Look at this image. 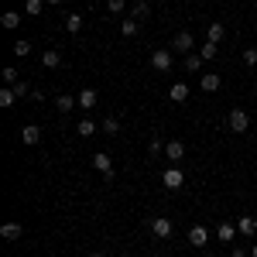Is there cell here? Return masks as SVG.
Masks as SVG:
<instances>
[{"label": "cell", "instance_id": "cell-1", "mask_svg": "<svg viewBox=\"0 0 257 257\" xmlns=\"http://www.w3.org/2000/svg\"><path fill=\"white\" fill-rule=\"evenodd\" d=\"M161 185H165V189H172V192H175V189H182V185H185V172H182V168H165Z\"/></svg>", "mask_w": 257, "mask_h": 257}, {"label": "cell", "instance_id": "cell-2", "mask_svg": "<svg viewBox=\"0 0 257 257\" xmlns=\"http://www.w3.org/2000/svg\"><path fill=\"white\" fill-rule=\"evenodd\" d=\"M93 168H96V172H99L103 178H106V182L113 178V161H110V155H106V151H99V155H93Z\"/></svg>", "mask_w": 257, "mask_h": 257}, {"label": "cell", "instance_id": "cell-3", "mask_svg": "<svg viewBox=\"0 0 257 257\" xmlns=\"http://www.w3.org/2000/svg\"><path fill=\"white\" fill-rule=\"evenodd\" d=\"M172 48H178L182 55H189V52L196 48V38H192V31H178L175 41H172Z\"/></svg>", "mask_w": 257, "mask_h": 257}, {"label": "cell", "instance_id": "cell-4", "mask_svg": "<svg viewBox=\"0 0 257 257\" xmlns=\"http://www.w3.org/2000/svg\"><path fill=\"white\" fill-rule=\"evenodd\" d=\"M151 233H155L158 240H168V237H172V219L155 216V219H151Z\"/></svg>", "mask_w": 257, "mask_h": 257}, {"label": "cell", "instance_id": "cell-5", "mask_svg": "<svg viewBox=\"0 0 257 257\" xmlns=\"http://www.w3.org/2000/svg\"><path fill=\"white\" fill-rule=\"evenodd\" d=\"M151 65H155L158 72H168V69H172V52H168V48H158V52H151Z\"/></svg>", "mask_w": 257, "mask_h": 257}, {"label": "cell", "instance_id": "cell-6", "mask_svg": "<svg viewBox=\"0 0 257 257\" xmlns=\"http://www.w3.org/2000/svg\"><path fill=\"white\" fill-rule=\"evenodd\" d=\"M250 127V117L243 113V110H230V131H237V134H243Z\"/></svg>", "mask_w": 257, "mask_h": 257}, {"label": "cell", "instance_id": "cell-7", "mask_svg": "<svg viewBox=\"0 0 257 257\" xmlns=\"http://www.w3.org/2000/svg\"><path fill=\"white\" fill-rule=\"evenodd\" d=\"M237 233L240 237H254L257 233V216H240L237 219Z\"/></svg>", "mask_w": 257, "mask_h": 257}, {"label": "cell", "instance_id": "cell-8", "mask_svg": "<svg viewBox=\"0 0 257 257\" xmlns=\"http://www.w3.org/2000/svg\"><path fill=\"white\" fill-rule=\"evenodd\" d=\"M76 106H79V99H76V96H69V93L55 96V110H59V113H72Z\"/></svg>", "mask_w": 257, "mask_h": 257}, {"label": "cell", "instance_id": "cell-9", "mask_svg": "<svg viewBox=\"0 0 257 257\" xmlns=\"http://www.w3.org/2000/svg\"><path fill=\"white\" fill-rule=\"evenodd\" d=\"M223 38H226V28H223V21H213V24L206 28V41H213V45H219Z\"/></svg>", "mask_w": 257, "mask_h": 257}, {"label": "cell", "instance_id": "cell-10", "mask_svg": "<svg viewBox=\"0 0 257 257\" xmlns=\"http://www.w3.org/2000/svg\"><path fill=\"white\" fill-rule=\"evenodd\" d=\"M189 243H192V247H206V243H209V230H206V226H192V230H189Z\"/></svg>", "mask_w": 257, "mask_h": 257}, {"label": "cell", "instance_id": "cell-11", "mask_svg": "<svg viewBox=\"0 0 257 257\" xmlns=\"http://www.w3.org/2000/svg\"><path fill=\"white\" fill-rule=\"evenodd\" d=\"M216 237L223 240V243H233V240H237V223H219Z\"/></svg>", "mask_w": 257, "mask_h": 257}, {"label": "cell", "instance_id": "cell-12", "mask_svg": "<svg viewBox=\"0 0 257 257\" xmlns=\"http://www.w3.org/2000/svg\"><path fill=\"white\" fill-rule=\"evenodd\" d=\"M41 65H45V69H59L62 65L59 48H45V52H41Z\"/></svg>", "mask_w": 257, "mask_h": 257}, {"label": "cell", "instance_id": "cell-13", "mask_svg": "<svg viewBox=\"0 0 257 257\" xmlns=\"http://www.w3.org/2000/svg\"><path fill=\"white\" fill-rule=\"evenodd\" d=\"M165 155L172 161H182L185 158V144H182V141H168V144H165Z\"/></svg>", "mask_w": 257, "mask_h": 257}, {"label": "cell", "instance_id": "cell-14", "mask_svg": "<svg viewBox=\"0 0 257 257\" xmlns=\"http://www.w3.org/2000/svg\"><path fill=\"white\" fill-rule=\"evenodd\" d=\"M21 233H24L21 223H4V226H0V237L4 240H21Z\"/></svg>", "mask_w": 257, "mask_h": 257}, {"label": "cell", "instance_id": "cell-15", "mask_svg": "<svg viewBox=\"0 0 257 257\" xmlns=\"http://www.w3.org/2000/svg\"><path fill=\"white\" fill-rule=\"evenodd\" d=\"M21 141H24V144H38V141H41V131L35 127V123H28V127H21Z\"/></svg>", "mask_w": 257, "mask_h": 257}, {"label": "cell", "instance_id": "cell-16", "mask_svg": "<svg viewBox=\"0 0 257 257\" xmlns=\"http://www.w3.org/2000/svg\"><path fill=\"white\" fill-rule=\"evenodd\" d=\"M96 103H99L96 89H82V93H79V106H82V110H93Z\"/></svg>", "mask_w": 257, "mask_h": 257}, {"label": "cell", "instance_id": "cell-17", "mask_svg": "<svg viewBox=\"0 0 257 257\" xmlns=\"http://www.w3.org/2000/svg\"><path fill=\"white\" fill-rule=\"evenodd\" d=\"M199 86H202V89H206V93H216L219 86H223V79H219V76H213V72H209V76H202V79H199Z\"/></svg>", "mask_w": 257, "mask_h": 257}, {"label": "cell", "instance_id": "cell-18", "mask_svg": "<svg viewBox=\"0 0 257 257\" xmlns=\"http://www.w3.org/2000/svg\"><path fill=\"white\" fill-rule=\"evenodd\" d=\"M168 96L175 99V103H185V99H189V86H185V82H175V86L168 89Z\"/></svg>", "mask_w": 257, "mask_h": 257}, {"label": "cell", "instance_id": "cell-19", "mask_svg": "<svg viewBox=\"0 0 257 257\" xmlns=\"http://www.w3.org/2000/svg\"><path fill=\"white\" fill-rule=\"evenodd\" d=\"M199 69H202V55L199 52H189L185 55V72H199Z\"/></svg>", "mask_w": 257, "mask_h": 257}, {"label": "cell", "instance_id": "cell-20", "mask_svg": "<svg viewBox=\"0 0 257 257\" xmlns=\"http://www.w3.org/2000/svg\"><path fill=\"white\" fill-rule=\"evenodd\" d=\"M14 103H18V96H14V89H11V86H4V89H0V106H4V110H11Z\"/></svg>", "mask_w": 257, "mask_h": 257}, {"label": "cell", "instance_id": "cell-21", "mask_svg": "<svg viewBox=\"0 0 257 257\" xmlns=\"http://www.w3.org/2000/svg\"><path fill=\"white\" fill-rule=\"evenodd\" d=\"M0 24H4L7 31H14V28H18V24H21V14H18V11H7V14L0 18Z\"/></svg>", "mask_w": 257, "mask_h": 257}, {"label": "cell", "instance_id": "cell-22", "mask_svg": "<svg viewBox=\"0 0 257 257\" xmlns=\"http://www.w3.org/2000/svg\"><path fill=\"white\" fill-rule=\"evenodd\" d=\"M79 28H82V14H69L65 18V31L69 35H79Z\"/></svg>", "mask_w": 257, "mask_h": 257}, {"label": "cell", "instance_id": "cell-23", "mask_svg": "<svg viewBox=\"0 0 257 257\" xmlns=\"http://www.w3.org/2000/svg\"><path fill=\"white\" fill-rule=\"evenodd\" d=\"M199 55H202V62L216 59V55H219V45H213V41H206V45H202V48H199Z\"/></svg>", "mask_w": 257, "mask_h": 257}, {"label": "cell", "instance_id": "cell-24", "mask_svg": "<svg viewBox=\"0 0 257 257\" xmlns=\"http://www.w3.org/2000/svg\"><path fill=\"white\" fill-rule=\"evenodd\" d=\"M76 131H79V138H93V134H96V123H93V120H79Z\"/></svg>", "mask_w": 257, "mask_h": 257}, {"label": "cell", "instance_id": "cell-25", "mask_svg": "<svg viewBox=\"0 0 257 257\" xmlns=\"http://www.w3.org/2000/svg\"><path fill=\"white\" fill-rule=\"evenodd\" d=\"M14 55H18V59H28V55H31V41H14Z\"/></svg>", "mask_w": 257, "mask_h": 257}, {"label": "cell", "instance_id": "cell-26", "mask_svg": "<svg viewBox=\"0 0 257 257\" xmlns=\"http://www.w3.org/2000/svg\"><path fill=\"white\" fill-rule=\"evenodd\" d=\"M103 134H110V138H113V134H120L117 117H106V120H103Z\"/></svg>", "mask_w": 257, "mask_h": 257}, {"label": "cell", "instance_id": "cell-27", "mask_svg": "<svg viewBox=\"0 0 257 257\" xmlns=\"http://www.w3.org/2000/svg\"><path fill=\"white\" fill-rule=\"evenodd\" d=\"M11 89H14V96H18V99H24V96H28V93H31V86H28V82H24V79H18V82H14V86H11Z\"/></svg>", "mask_w": 257, "mask_h": 257}, {"label": "cell", "instance_id": "cell-28", "mask_svg": "<svg viewBox=\"0 0 257 257\" xmlns=\"http://www.w3.org/2000/svg\"><path fill=\"white\" fill-rule=\"evenodd\" d=\"M0 76H4V86H14V82H18V69H14V65H7Z\"/></svg>", "mask_w": 257, "mask_h": 257}, {"label": "cell", "instance_id": "cell-29", "mask_svg": "<svg viewBox=\"0 0 257 257\" xmlns=\"http://www.w3.org/2000/svg\"><path fill=\"white\" fill-rule=\"evenodd\" d=\"M41 11H45V0H28V14L31 18H38Z\"/></svg>", "mask_w": 257, "mask_h": 257}, {"label": "cell", "instance_id": "cell-30", "mask_svg": "<svg viewBox=\"0 0 257 257\" xmlns=\"http://www.w3.org/2000/svg\"><path fill=\"white\" fill-rule=\"evenodd\" d=\"M120 31H123L127 38H134V35H138V21H123V24H120Z\"/></svg>", "mask_w": 257, "mask_h": 257}, {"label": "cell", "instance_id": "cell-31", "mask_svg": "<svg viewBox=\"0 0 257 257\" xmlns=\"http://www.w3.org/2000/svg\"><path fill=\"white\" fill-rule=\"evenodd\" d=\"M148 14H151V7H148L144 0H138V4H134V18H148Z\"/></svg>", "mask_w": 257, "mask_h": 257}, {"label": "cell", "instance_id": "cell-32", "mask_svg": "<svg viewBox=\"0 0 257 257\" xmlns=\"http://www.w3.org/2000/svg\"><path fill=\"white\" fill-rule=\"evenodd\" d=\"M243 62L247 65H257V48H243Z\"/></svg>", "mask_w": 257, "mask_h": 257}, {"label": "cell", "instance_id": "cell-33", "mask_svg": "<svg viewBox=\"0 0 257 257\" xmlns=\"http://www.w3.org/2000/svg\"><path fill=\"white\" fill-rule=\"evenodd\" d=\"M123 4H127V0H106V7H110V14H120V11H123Z\"/></svg>", "mask_w": 257, "mask_h": 257}, {"label": "cell", "instance_id": "cell-34", "mask_svg": "<svg viewBox=\"0 0 257 257\" xmlns=\"http://www.w3.org/2000/svg\"><path fill=\"white\" fill-rule=\"evenodd\" d=\"M148 148H151V155H161V151H165V144H161V138H151V144H148Z\"/></svg>", "mask_w": 257, "mask_h": 257}, {"label": "cell", "instance_id": "cell-35", "mask_svg": "<svg viewBox=\"0 0 257 257\" xmlns=\"http://www.w3.org/2000/svg\"><path fill=\"white\" fill-rule=\"evenodd\" d=\"M230 257H247V250H243V247H233V254Z\"/></svg>", "mask_w": 257, "mask_h": 257}, {"label": "cell", "instance_id": "cell-36", "mask_svg": "<svg viewBox=\"0 0 257 257\" xmlns=\"http://www.w3.org/2000/svg\"><path fill=\"white\" fill-rule=\"evenodd\" d=\"M89 257H103V254H99V250H93V254H89Z\"/></svg>", "mask_w": 257, "mask_h": 257}, {"label": "cell", "instance_id": "cell-37", "mask_svg": "<svg viewBox=\"0 0 257 257\" xmlns=\"http://www.w3.org/2000/svg\"><path fill=\"white\" fill-rule=\"evenodd\" d=\"M250 257H257V243H254V250H250Z\"/></svg>", "mask_w": 257, "mask_h": 257}, {"label": "cell", "instance_id": "cell-38", "mask_svg": "<svg viewBox=\"0 0 257 257\" xmlns=\"http://www.w3.org/2000/svg\"><path fill=\"white\" fill-rule=\"evenodd\" d=\"M48 4H62V0H48Z\"/></svg>", "mask_w": 257, "mask_h": 257}, {"label": "cell", "instance_id": "cell-39", "mask_svg": "<svg viewBox=\"0 0 257 257\" xmlns=\"http://www.w3.org/2000/svg\"><path fill=\"white\" fill-rule=\"evenodd\" d=\"M120 257H127V254H120Z\"/></svg>", "mask_w": 257, "mask_h": 257}]
</instances>
